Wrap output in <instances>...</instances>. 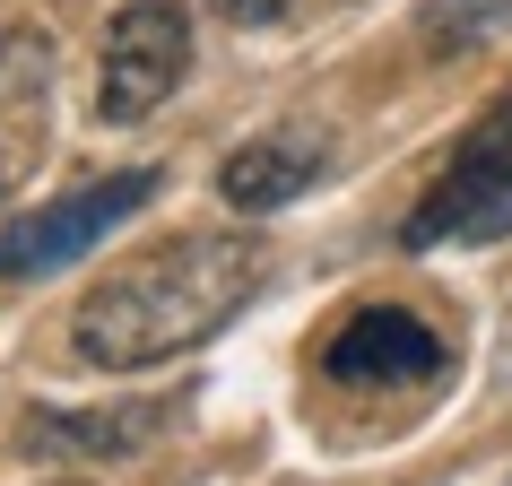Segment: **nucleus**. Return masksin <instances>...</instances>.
I'll use <instances>...</instances> for the list:
<instances>
[{
  "label": "nucleus",
  "mask_w": 512,
  "mask_h": 486,
  "mask_svg": "<svg viewBox=\"0 0 512 486\" xmlns=\"http://www.w3.org/2000/svg\"><path fill=\"white\" fill-rule=\"evenodd\" d=\"M504 35H512V0H426V9H417L426 61L478 53V44H504Z\"/></svg>",
  "instance_id": "obj_8"
},
{
  "label": "nucleus",
  "mask_w": 512,
  "mask_h": 486,
  "mask_svg": "<svg viewBox=\"0 0 512 486\" xmlns=\"http://www.w3.org/2000/svg\"><path fill=\"white\" fill-rule=\"evenodd\" d=\"M174 426V408L165 400H113V408H27V426H18V443H27L35 460H122L139 452L148 434Z\"/></svg>",
  "instance_id": "obj_7"
},
{
  "label": "nucleus",
  "mask_w": 512,
  "mask_h": 486,
  "mask_svg": "<svg viewBox=\"0 0 512 486\" xmlns=\"http://www.w3.org/2000/svg\"><path fill=\"white\" fill-rule=\"evenodd\" d=\"M330 157H339L330 122L287 113V122H270V131H252L243 148H226V165H217V200H226L235 217H278V209H296L304 191L330 174Z\"/></svg>",
  "instance_id": "obj_6"
},
{
  "label": "nucleus",
  "mask_w": 512,
  "mask_h": 486,
  "mask_svg": "<svg viewBox=\"0 0 512 486\" xmlns=\"http://www.w3.org/2000/svg\"><path fill=\"white\" fill-rule=\"evenodd\" d=\"M191 79V9L183 0H131L105 27L96 61V122H148Z\"/></svg>",
  "instance_id": "obj_4"
},
{
  "label": "nucleus",
  "mask_w": 512,
  "mask_h": 486,
  "mask_svg": "<svg viewBox=\"0 0 512 486\" xmlns=\"http://www.w3.org/2000/svg\"><path fill=\"white\" fill-rule=\"evenodd\" d=\"M209 9L226 18V27H278V18H287L296 0H209Z\"/></svg>",
  "instance_id": "obj_10"
},
{
  "label": "nucleus",
  "mask_w": 512,
  "mask_h": 486,
  "mask_svg": "<svg viewBox=\"0 0 512 486\" xmlns=\"http://www.w3.org/2000/svg\"><path fill=\"white\" fill-rule=\"evenodd\" d=\"M504 235H512V87L452 139L443 174L426 183V200L400 226L408 252H434V243H504Z\"/></svg>",
  "instance_id": "obj_2"
},
{
  "label": "nucleus",
  "mask_w": 512,
  "mask_h": 486,
  "mask_svg": "<svg viewBox=\"0 0 512 486\" xmlns=\"http://www.w3.org/2000/svg\"><path fill=\"white\" fill-rule=\"evenodd\" d=\"M504 486H512V478H504Z\"/></svg>",
  "instance_id": "obj_14"
},
{
  "label": "nucleus",
  "mask_w": 512,
  "mask_h": 486,
  "mask_svg": "<svg viewBox=\"0 0 512 486\" xmlns=\"http://www.w3.org/2000/svg\"><path fill=\"white\" fill-rule=\"evenodd\" d=\"M44 486H87V478H44Z\"/></svg>",
  "instance_id": "obj_12"
},
{
  "label": "nucleus",
  "mask_w": 512,
  "mask_h": 486,
  "mask_svg": "<svg viewBox=\"0 0 512 486\" xmlns=\"http://www.w3.org/2000/svg\"><path fill=\"white\" fill-rule=\"evenodd\" d=\"M0 200H9V174H0Z\"/></svg>",
  "instance_id": "obj_13"
},
{
  "label": "nucleus",
  "mask_w": 512,
  "mask_h": 486,
  "mask_svg": "<svg viewBox=\"0 0 512 486\" xmlns=\"http://www.w3.org/2000/svg\"><path fill=\"white\" fill-rule=\"evenodd\" d=\"M322 374L339 382V391H417V382L452 374V348H443V330H434L426 313H408V304H365V313H348V322L330 330Z\"/></svg>",
  "instance_id": "obj_5"
},
{
  "label": "nucleus",
  "mask_w": 512,
  "mask_h": 486,
  "mask_svg": "<svg viewBox=\"0 0 512 486\" xmlns=\"http://www.w3.org/2000/svg\"><path fill=\"white\" fill-rule=\"evenodd\" d=\"M261 278H270V261L252 235H174L87 287L79 313H70V348L105 374L191 356L261 296Z\"/></svg>",
  "instance_id": "obj_1"
},
{
  "label": "nucleus",
  "mask_w": 512,
  "mask_h": 486,
  "mask_svg": "<svg viewBox=\"0 0 512 486\" xmlns=\"http://www.w3.org/2000/svg\"><path fill=\"white\" fill-rule=\"evenodd\" d=\"M53 70H61L53 35H44V27H9V35H0V113H27V105H44Z\"/></svg>",
  "instance_id": "obj_9"
},
{
  "label": "nucleus",
  "mask_w": 512,
  "mask_h": 486,
  "mask_svg": "<svg viewBox=\"0 0 512 486\" xmlns=\"http://www.w3.org/2000/svg\"><path fill=\"white\" fill-rule=\"evenodd\" d=\"M157 191H165V165H122V174H87V183L53 191L44 209L0 226V278L27 287V278H53V270H70V261H87V252H96L113 226H131Z\"/></svg>",
  "instance_id": "obj_3"
},
{
  "label": "nucleus",
  "mask_w": 512,
  "mask_h": 486,
  "mask_svg": "<svg viewBox=\"0 0 512 486\" xmlns=\"http://www.w3.org/2000/svg\"><path fill=\"white\" fill-rule=\"evenodd\" d=\"M495 391H512V313H504V339H495Z\"/></svg>",
  "instance_id": "obj_11"
}]
</instances>
